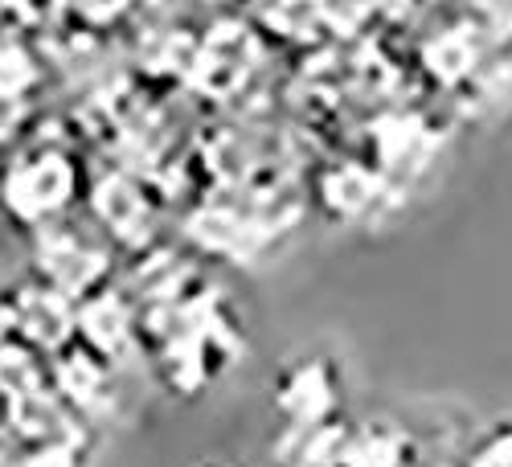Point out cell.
<instances>
[{
  "label": "cell",
  "mask_w": 512,
  "mask_h": 467,
  "mask_svg": "<svg viewBox=\"0 0 512 467\" xmlns=\"http://www.w3.org/2000/svg\"><path fill=\"white\" fill-rule=\"evenodd\" d=\"M213 467H218V463H213Z\"/></svg>",
  "instance_id": "cell-1"
}]
</instances>
